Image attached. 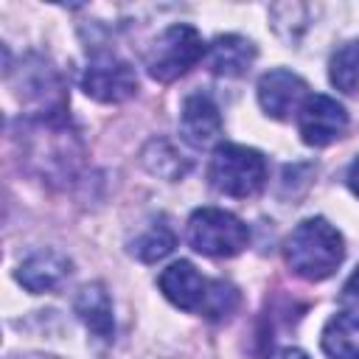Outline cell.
I'll return each instance as SVG.
<instances>
[{
    "label": "cell",
    "mask_w": 359,
    "mask_h": 359,
    "mask_svg": "<svg viewBox=\"0 0 359 359\" xmlns=\"http://www.w3.org/2000/svg\"><path fill=\"white\" fill-rule=\"evenodd\" d=\"M70 266L73 264L67 255H62L56 250H39L17 266V280L34 294L53 292L70 278Z\"/></svg>",
    "instance_id": "obj_12"
},
{
    "label": "cell",
    "mask_w": 359,
    "mask_h": 359,
    "mask_svg": "<svg viewBox=\"0 0 359 359\" xmlns=\"http://www.w3.org/2000/svg\"><path fill=\"white\" fill-rule=\"evenodd\" d=\"M323 351L331 359H359V320L353 314H337L323 328Z\"/></svg>",
    "instance_id": "obj_16"
},
{
    "label": "cell",
    "mask_w": 359,
    "mask_h": 359,
    "mask_svg": "<svg viewBox=\"0 0 359 359\" xmlns=\"http://www.w3.org/2000/svg\"><path fill=\"white\" fill-rule=\"evenodd\" d=\"M348 185H351V191L359 196V157L351 163V168H348Z\"/></svg>",
    "instance_id": "obj_21"
},
{
    "label": "cell",
    "mask_w": 359,
    "mask_h": 359,
    "mask_svg": "<svg viewBox=\"0 0 359 359\" xmlns=\"http://www.w3.org/2000/svg\"><path fill=\"white\" fill-rule=\"evenodd\" d=\"M174 244H177L174 230L168 224H163V222H154L149 230H143L132 241V255L140 258V261H146V264H154V261L165 258L174 250Z\"/></svg>",
    "instance_id": "obj_17"
},
{
    "label": "cell",
    "mask_w": 359,
    "mask_h": 359,
    "mask_svg": "<svg viewBox=\"0 0 359 359\" xmlns=\"http://www.w3.org/2000/svg\"><path fill=\"white\" fill-rule=\"evenodd\" d=\"M208 177L219 194L233 199H247L255 196L266 182V160L255 149L224 143L213 151Z\"/></svg>",
    "instance_id": "obj_4"
},
{
    "label": "cell",
    "mask_w": 359,
    "mask_h": 359,
    "mask_svg": "<svg viewBox=\"0 0 359 359\" xmlns=\"http://www.w3.org/2000/svg\"><path fill=\"white\" fill-rule=\"evenodd\" d=\"M269 359H309L300 348H278L275 353H269Z\"/></svg>",
    "instance_id": "obj_20"
},
{
    "label": "cell",
    "mask_w": 359,
    "mask_h": 359,
    "mask_svg": "<svg viewBox=\"0 0 359 359\" xmlns=\"http://www.w3.org/2000/svg\"><path fill=\"white\" fill-rule=\"evenodd\" d=\"M20 146L28 168L50 182H67L84 157L81 140L76 137V132L67 129L65 118L25 121V135L20 137Z\"/></svg>",
    "instance_id": "obj_1"
},
{
    "label": "cell",
    "mask_w": 359,
    "mask_h": 359,
    "mask_svg": "<svg viewBox=\"0 0 359 359\" xmlns=\"http://www.w3.org/2000/svg\"><path fill=\"white\" fill-rule=\"evenodd\" d=\"M306 98L309 87L292 70H269L258 81V104L269 118L286 121L292 112H300Z\"/></svg>",
    "instance_id": "obj_10"
},
{
    "label": "cell",
    "mask_w": 359,
    "mask_h": 359,
    "mask_svg": "<svg viewBox=\"0 0 359 359\" xmlns=\"http://www.w3.org/2000/svg\"><path fill=\"white\" fill-rule=\"evenodd\" d=\"M348 129L345 107L331 95H309L297 112V132L306 146H328Z\"/></svg>",
    "instance_id": "obj_9"
},
{
    "label": "cell",
    "mask_w": 359,
    "mask_h": 359,
    "mask_svg": "<svg viewBox=\"0 0 359 359\" xmlns=\"http://www.w3.org/2000/svg\"><path fill=\"white\" fill-rule=\"evenodd\" d=\"M250 241L247 224L222 208H199L188 219V244L210 258L238 255Z\"/></svg>",
    "instance_id": "obj_6"
},
{
    "label": "cell",
    "mask_w": 359,
    "mask_h": 359,
    "mask_svg": "<svg viewBox=\"0 0 359 359\" xmlns=\"http://www.w3.org/2000/svg\"><path fill=\"white\" fill-rule=\"evenodd\" d=\"M258 50L255 45L247 39V36H238V34H222L210 42L208 48V67L216 73V76H224V79H233V76H241L250 70V65L255 62Z\"/></svg>",
    "instance_id": "obj_13"
},
{
    "label": "cell",
    "mask_w": 359,
    "mask_h": 359,
    "mask_svg": "<svg viewBox=\"0 0 359 359\" xmlns=\"http://www.w3.org/2000/svg\"><path fill=\"white\" fill-rule=\"evenodd\" d=\"M180 132L191 146H210L222 135V115L208 93H194L182 101Z\"/></svg>",
    "instance_id": "obj_11"
},
{
    "label": "cell",
    "mask_w": 359,
    "mask_h": 359,
    "mask_svg": "<svg viewBox=\"0 0 359 359\" xmlns=\"http://www.w3.org/2000/svg\"><path fill=\"white\" fill-rule=\"evenodd\" d=\"M56 67L39 56H28L20 76V95L36 109L34 118H65V93Z\"/></svg>",
    "instance_id": "obj_8"
},
{
    "label": "cell",
    "mask_w": 359,
    "mask_h": 359,
    "mask_svg": "<svg viewBox=\"0 0 359 359\" xmlns=\"http://www.w3.org/2000/svg\"><path fill=\"white\" fill-rule=\"evenodd\" d=\"M345 255V241L339 236V230L323 219H306L300 222L283 247V258L289 264V269L306 280H325L337 272V266L342 264Z\"/></svg>",
    "instance_id": "obj_3"
},
{
    "label": "cell",
    "mask_w": 359,
    "mask_h": 359,
    "mask_svg": "<svg viewBox=\"0 0 359 359\" xmlns=\"http://www.w3.org/2000/svg\"><path fill=\"white\" fill-rule=\"evenodd\" d=\"M20 359H56V356H45V353H28V356H20Z\"/></svg>",
    "instance_id": "obj_22"
},
{
    "label": "cell",
    "mask_w": 359,
    "mask_h": 359,
    "mask_svg": "<svg viewBox=\"0 0 359 359\" xmlns=\"http://www.w3.org/2000/svg\"><path fill=\"white\" fill-rule=\"evenodd\" d=\"M81 90L101 104H121L135 95L137 76L129 62L118 59L115 53L101 50L90 59V65L81 76Z\"/></svg>",
    "instance_id": "obj_7"
},
{
    "label": "cell",
    "mask_w": 359,
    "mask_h": 359,
    "mask_svg": "<svg viewBox=\"0 0 359 359\" xmlns=\"http://www.w3.org/2000/svg\"><path fill=\"white\" fill-rule=\"evenodd\" d=\"M76 314L79 320L104 342L112 339L115 323H112V300L104 283H87L76 294Z\"/></svg>",
    "instance_id": "obj_14"
},
{
    "label": "cell",
    "mask_w": 359,
    "mask_h": 359,
    "mask_svg": "<svg viewBox=\"0 0 359 359\" xmlns=\"http://www.w3.org/2000/svg\"><path fill=\"white\" fill-rule=\"evenodd\" d=\"M160 292L182 311L205 314L210 320H224L238 306V292L227 280H208L196 272L191 261H174L160 272Z\"/></svg>",
    "instance_id": "obj_2"
},
{
    "label": "cell",
    "mask_w": 359,
    "mask_h": 359,
    "mask_svg": "<svg viewBox=\"0 0 359 359\" xmlns=\"http://www.w3.org/2000/svg\"><path fill=\"white\" fill-rule=\"evenodd\" d=\"M205 56L202 34L194 25L177 22L168 25L146 50V70L157 81H174L185 76L199 59Z\"/></svg>",
    "instance_id": "obj_5"
},
{
    "label": "cell",
    "mask_w": 359,
    "mask_h": 359,
    "mask_svg": "<svg viewBox=\"0 0 359 359\" xmlns=\"http://www.w3.org/2000/svg\"><path fill=\"white\" fill-rule=\"evenodd\" d=\"M331 84L342 93H356L359 90V42L342 45L331 56Z\"/></svg>",
    "instance_id": "obj_18"
},
{
    "label": "cell",
    "mask_w": 359,
    "mask_h": 359,
    "mask_svg": "<svg viewBox=\"0 0 359 359\" xmlns=\"http://www.w3.org/2000/svg\"><path fill=\"white\" fill-rule=\"evenodd\" d=\"M140 160H143V165H146L154 177H163V180H168V182L182 180V177L188 174V168H191L188 157H185L171 140H165V137L149 140V146L140 151Z\"/></svg>",
    "instance_id": "obj_15"
},
{
    "label": "cell",
    "mask_w": 359,
    "mask_h": 359,
    "mask_svg": "<svg viewBox=\"0 0 359 359\" xmlns=\"http://www.w3.org/2000/svg\"><path fill=\"white\" fill-rule=\"evenodd\" d=\"M342 294L348 297V300H356L359 303V266H356V272L345 280V289H342Z\"/></svg>",
    "instance_id": "obj_19"
}]
</instances>
